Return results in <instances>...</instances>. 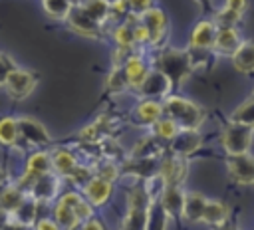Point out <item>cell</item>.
I'll use <instances>...</instances> for the list:
<instances>
[{
    "label": "cell",
    "mask_w": 254,
    "mask_h": 230,
    "mask_svg": "<svg viewBox=\"0 0 254 230\" xmlns=\"http://www.w3.org/2000/svg\"><path fill=\"white\" fill-rule=\"evenodd\" d=\"M163 113H167L169 119L175 121L179 129L198 131V127L204 121V111L196 103H192L190 99H185V97H179V95H169L165 99Z\"/></svg>",
    "instance_id": "1"
},
{
    "label": "cell",
    "mask_w": 254,
    "mask_h": 230,
    "mask_svg": "<svg viewBox=\"0 0 254 230\" xmlns=\"http://www.w3.org/2000/svg\"><path fill=\"white\" fill-rule=\"evenodd\" d=\"M157 71L171 81V87H179L192 71V56L183 50H165L157 59Z\"/></svg>",
    "instance_id": "2"
},
{
    "label": "cell",
    "mask_w": 254,
    "mask_h": 230,
    "mask_svg": "<svg viewBox=\"0 0 254 230\" xmlns=\"http://www.w3.org/2000/svg\"><path fill=\"white\" fill-rule=\"evenodd\" d=\"M252 141H254V127H246L238 123H228L220 135V143L228 153V157L248 155Z\"/></svg>",
    "instance_id": "3"
},
{
    "label": "cell",
    "mask_w": 254,
    "mask_h": 230,
    "mask_svg": "<svg viewBox=\"0 0 254 230\" xmlns=\"http://www.w3.org/2000/svg\"><path fill=\"white\" fill-rule=\"evenodd\" d=\"M149 206H151V200H149L145 188H135L129 194V208H127L121 230H145Z\"/></svg>",
    "instance_id": "4"
},
{
    "label": "cell",
    "mask_w": 254,
    "mask_h": 230,
    "mask_svg": "<svg viewBox=\"0 0 254 230\" xmlns=\"http://www.w3.org/2000/svg\"><path fill=\"white\" fill-rule=\"evenodd\" d=\"M4 87H6V91H8L12 97L24 99V97H28V95L32 93V89L36 87V75L30 73V71H26V69L14 67V69L8 73V77H6V81H4Z\"/></svg>",
    "instance_id": "5"
},
{
    "label": "cell",
    "mask_w": 254,
    "mask_h": 230,
    "mask_svg": "<svg viewBox=\"0 0 254 230\" xmlns=\"http://www.w3.org/2000/svg\"><path fill=\"white\" fill-rule=\"evenodd\" d=\"M228 176L236 184H254V157L250 155H236L226 159Z\"/></svg>",
    "instance_id": "6"
},
{
    "label": "cell",
    "mask_w": 254,
    "mask_h": 230,
    "mask_svg": "<svg viewBox=\"0 0 254 230\" xmlns=\"http://www.w3.org/2000/svg\"><path fill=\"white\" fill-rule=\"evenodd\" d=\"M187 169H189L187 159L177 157V155H169L167 159L161 161L159 174H161V178L165 180L167 186H181V182L187 176Z\"/></svg>",
    "instance_id": "7"
},
{
    "label": "cell",
    "mask_w": 254,
    "mask_h": 230,
    "mask_svg": "<svg viewBox=\"0 0 254 230\" xmlns=\"http://www.w3.org/2000/svg\"><path fill=\"white\" fill-rule=\"evenodd\" d=\"M202 143V137L198 131L192 129H179V133L175 135V139H171V155L177 157H189L190 153H194Z\"/></svg>",
    "instance_id": "8"
},
{
    "label": "cell",
    "mask_w": 254,
    "mask_h": 230,
    "mask_svg": "<svg viewBox=\"0 0 254 230\" xmlns=\"http://www.w3.org/2000/svg\"><path fill=\"white\" fill-rule=\"evenodd\" d=\"M139 22L149 32V44H159V40L167 32V16L159 8H149L143 16H139Z\"/></svg>",
    "instance_id": "9"
},
{
    "label": "cell",
    "mask_w": 254,
    "mask_h": 230,
    "mask_svg": "<svg viewBox=\"0 0 254 230\" xmlns=\"http://www.w3.org/2000/svg\"><path fill=\"white\" fill-rule=\"evenodd\" d=\"M216 32H218V28H216V24H214L212 20H200V22L192 28V34H190V48H192V50H198V52L212 50Z\"/></svg>",
    "instance_id": "10"
},
{
    "label": "cell",
    "mask_w": 254,
    "mask_h": 230,
    "mask_svg": "<svg viewBox=\"0 0 254 230\" xmlns=\"http://www.w3.org/2000/svg\"><path fill=\"white\" fill-rule=\"evenodd\" d=\"M18 133H20L22 139H26L32 145L50 143V135L44 129V125L40 121H36V119H30V117H20L18 119Z\"/></svg>",
    "instance_id": "11"
},
{
    "label": "cell",
    "mask_w": 254,
    "mask_h": 230,
    "mask_svg": "<svg viewBox=\"0 0 254 230\" xmlns=\"http://www.w3.org/2000/svg\"><path fill=\"white\" fill-rule=\"evenodd\" d=\"M242 40H240V34L236 28H222L216 32V38H214V46H212V52L218 54V56H230L240 48Z\"/></svg>",
    "instance_id": "12"
},
{
    "label": "cell",
    "mask_w": 254,
    "mask_h": 230,
    "mask_svg": "<svg viewBox=\"0 0 254 230\" xmlns=\"http://www.w3.org/2000/svg\"><path fill=\"white\" fill-rule=\"evenodd\" d=\"M244 10H246V2H242V0L226 2V4L222 6V10L216 12V16H214L212 22L216 24L218 30H222V28H234L236 22L242 18Z\"/></svg>",
    "instance_id": "13"
},
{
    "label": "cell",
    "mask_w": 254,
    "mask_h": 230,
    "mask_svg": "<svg viewBox=\"0 0 254 230\" xmlns=\"http://www.w3.org/2000/svg\"><path fill=\"white\" fill-rule=\"evenodd\" d=\"M171 89H173L171 87V81L161 71H157V69H151L149 75L145 77L143 85L139 87V91L143 95H147V97H165Z\"/></svg>",
    "instance_id": "14"
},
{
    "label": "cell",
    "mask_w": 254,
    "mask_h": 230,
    "mask_svg": "<svg viewBox=\"0 0 254 230\" xmlns=\"http://www.w3.org/2000/svg\"><path fill=\"white\" fill-rule=\"evenodd\" d=\"M58 192V178L54 174H42L34 180L32 188H30V194L34 196L36 202H46V200H52Z\"/></svg>",
    "instance_id": "15"
},
{
    "label": "cell",
    "mask_w": 254,
    "mask_h": 230,
    "mask_svg": "<svg viewBox=\"0 0 254 230\" xmlns=\"http://www.w3.org/2000/svg\"><path fill=\"white\" fill-rule=\"evenodd\" d=\"M159 204L167 212V216H183V204H185V192L181 186H167Z\"/></svg>",
    "instance_id": "16"
},
{
    "label": "cell",
    "mask_w": 254,
    "mask_h": 230,
    "mask_svg": "<svg viewBox=\"0 0 254 230\" xmlns=\"http://www.w3.org/2000/svg\"><path fill=\"white\" fill-rule=\"evenodd\" d=\"M123 71H125L127 83H129L131 87L139 89V87L143 85V81H145V77L149 75V71H151V69L147 67V63H145L141 58L133 56V58H129V59L125 61V65H123Z\"/></svg>",
    "instance_id": "17"
},
{
    "label": "cell",
    "mask_w": 254,
    "mask_h": 230,
    "mask_svg": "<svg viewBox=\"0 0 254 230\" xmlns=\"http://www.w3.org/2000/svg\"><path fill=\"white\" fill-rule=\"evenodd\" d=\"M206 200L200 192H187L185 194V204H183V216L189 222H200L202 220V212L206 206Z\"/></svg>",
    "instance_id": "18"
},
{
    "label": "cell",
    "mask_w": 254,
    "mask_h": 230,
    "mask_svg": "<svg viewBox=\"0 0 254 230\" xmlns=\"http://www.w3.org/2000/svg\"><path fill=\"white\" fill-rule=\"evenodd\" d=\"M232 65L240 73H254V42H242L232 54Z\"/></svg>",
    "instance_id": "19"
},
{
    "label": "cell",
    "mask_w": 254,
    "mask_h": 230,
    "mask_svg": "<svg viewBox=\"0 0 254 230\" xmlns=\"http://www.w3.org/2000/svg\"><path fill=\"white\" fill-rule=\"evenodd\" d=\"M83 192H85V196H87V200H89L91 206H99V204H103L109 198V194H111V182H105V180L93 176L83 186Z\"/></svg>",
    "instance_id": "20"
},
{
    "label": "cell",
    "mask_w": 254,
    "mask_h": 230,
    "mask_svg": "<svg viewBox=\"0 0 254 230\" xmlns=\"http://www.w3.org/2000/svg\"><path fill=\"white\" fill-rule=\"evenodd\" d=\"M228 220V206L220 200H206V206H204V212H202V220L204 224H210V226H220Z\"/></svg>",
    "instance_id": "21"
},
{
    "label": "cell",
    "mask_w": 254,
    "mask_h": 230,
    "mask_svg": "<svg viewBox=\"0 0 254 230\" xmlns=\"http://www.w3.org/2000/svg\"><path fill=\"white\" fill-rule=\"evenodd\" d=\"M67 22H69V26L75 30V32H79V34H83V36H95L97 34V24L95 22H91L85 14H83V10L79 8V6H73L71 8V12H69V16H67Z\"/></svg>",
    "instance_id": "22"
},
{
    "label": "cell",
    "mask_w": 254,
    "mask_h": 230,
    "mask_svg": "<svg viewBox=\"0 0 254 230\" xmlns=\"http://www.w3.org/2000/svg\"><path fill=\"white\" fill-rule=\"evenodd\" d=\"M161 113H163V103H159L155 99H145L135 109V117L145 125H155L159 121Z\"/></svg>",
    "instance_id": "23"
},
{
    "label": "cell",
    "mask_w": 254,
    "mask_h": 230,
    "mask_svg": "<svg viewBox=\"0 0 254 230\" xmlns=\"http://www.w3.org/2000/svg\"><path fill=\"white\" fill-rule=\"evenodd\" d=\"M159 159H133L129 163H125V172L129 174H137V176H155L159 174Z\"/></svg>",
    "instance_id": "24"
},
{
    "label": "cell",
    "mask_w": 254,
    "mask_h": 230,
    "mask_svg": "<svg viewBox=\"0 0 254 230\" xmlns=\"http://www.w3.org/2000/svg\"><path fill=\"white\" fill-rule=\"evenodd\" d=\"M26 202L24 194H22V188L18 186H12V188H6L2 194H0V210H4L6 214H16L22 204Z\"/></svg>",
    "instance_id": "25"
},
{
    "label": "cell",
    "mask_w": 254,
    "mask_h": 230,
    "mask_svg": "<svg viewBox=\"0 0 254 230\" xmlns=\"http://www.w3.org/2000/svg\"><path fill=\"white\" fill-rule=\"evenodd\" d=\"M52 167H54L60 174L71 176V172L77 169V161H75V157H73L69 151L58 149V151H54V155H52Z\"/></svg>",
    "instance_id": "26"
},
{
    "label": "cell",
    "mask_w": 254,
    "mask_h": 230,
    "mask_svg": "<svg viewBox=\"0 0 254 230\" xmlns=\"http://www.w3.org/2000/svg\"><path fill=\"white\" fill-rule=\"evenodd\" d=\"M60 202L67 204V206L75 212L77 220H89V216H91V212H93L91 204H89L87 200H83L77 192H65V194L60 198Z\"/></svg>",
    "instance_id": "27"
},
{
    "label": "cell",
    "mask_w": 254,
    "mask_h": 230,
    "mask_svg": "<svg viewBox=\"0 0 254 230\" xmlns=\"http://www.w3.org/2000/svg\"><path fill=\"white\" fill-rule=\"evenodd\" d=\"M230 123H238V125H246V127H254V99H246L242 101L230 115Z\"/></svg>",
    "instance_id": "28"
},
{
    "label": "cell",
    "mask_w": 254,
    "mask_h": 230,
    "mask_svg": "<svg viewBox=\"0 0 254 230\" xmlns=\"http://www.w3.org/2000/svg\"><path fill=\"white\" fill-rule=\"evenodd\" d=\"M52 171V157L46 153H34L28 159V174L32 176H42V174H50Z\"/></svg>",
    "instance_id": "29"
},
{
    "label": "cell",
    "mask_w": 254,
    "mask_h": 230,
    "mask_svg": "<svg viewBox=\"0 0 254 230\" xmlns=\"http://www.w3.org/2000/svg\"><path fill=\"white\" fill-rule=\"evenodd\" d=\"M167 222H169V216L163 210V206L159 202H151L145 230H167Z\"/></svg>",
    "instance_id": "30"
},
{
    "label": "cell",
    "mask_w": 254,
    "mask_h": 230,
    "mask_svg": "<svg viewBox=\"0 0 254 230\" xmlns=\"http://www.w3.org/2000/svg\"><path fill=\"white\" fill-rule=\"evenodd\" d=\"M79 8H81L83 14H85L91 22H95L97 26H99V24L109 16V12H111V10H109L111 6H109L107 2H85V4H81Z\"/></svg>",
    "instance_id": "31"
},
{
    "label": "cell",
    "mask_w": 254,
    "mask_h": 230,
    "mask_svg": "<svg viewBox=\"0 0 254 230\" xmlns=\"http://www.w3.org/2000/svg\"><path fill=\"white\" fill-rule=\"evenodd\" d=\"M56 224H60V226H64L65 230H73L77 224H79V220H77V216H75V212L67 206V204H64V202H58V206H56Z\"/></svg>",
    "instance_id": "32"
},
{
    "label": "cell",
    "mask_w": 254,
    "mask_h": 230,
    "mask_svg": "<svg viewBox=\"0 0 254 230\" xmlns=\"http://www.w3.org/2000/svg\"><path fill=\"white\" fill-rule=\"evenodd\" d=\"M18 137H20V133H18V119H12V117L0 119V143L2 145H14Z\"/></svg>",
    "instance_id": "33"
},
{
    "label": "cell",
    "mask_w": 254,
    "mask_h": 230,
    "mask_svg": "<svg viewBox=\"0 0 254 230\" xmlns=\"http://www.w3.org/2000/svg\"><path fill=\"white\" fill-rule=\"evenodd\" d=\"M42 6H44V10H46L48 16L58 18V20H62V18L67 20V16H69V12H71V8H73V4L67 2V0H48V2H44Z\"/></svg>",
    "instance_id": "34"
},
{
    "label": "cell",
    "mask_w": 254,
    "mask_h": 230,
    "mask_svg": "<svg viewBox=\"0 0 254 230\" xmlns=\"http://www.w3.org/2000/svg\"><path fill=\"white\" fill-rule=\"evenodd\" d=\"M153 127H155V137L161 139V141H171V139H175V135L179 133L177 123L171 121L169 117H167V119H159Z\"/></svg>",
    "instance_id": "35"
},
{
    "label": "cell",
    "mask_w": 254,
    "mask_h": 230,
    "mask_svg": "<svg viewBox=\"0 0 254 230\" xmlns=\"http://www.w3.org/2000/svg\"><path fill=\"white\" fill-rule=\"evenodd\" d=\"M127 85H129V83H127V77H125L123 67H115V69L109 73V77H107V89H109V91H123Z\"/></svg>",
    "instance_id": "36"
},
{
    "label": "cell",
    "mask_w": 254,
    "mask_h": 230,
    "mask_svg": "<svg viewBox=\"0 0 254 230\" xmlns=\"http://www.w3.org/2000/svg\"><path fill=\"white\" fill-rule=\"evenodd\" d=\"M113 36H115V42L123 48V50H127L133 42H135V38H133V26H119L115 32H113Z\"/></svg>",
    "instance_id": "37"
},
{
    "label": "cell",
    "mask_w": 254,
    "mask_h": 230,
    "mask_svg": "<svg viewBox=\"0 0 254 230\" xmlns=\"http://www.w3.org/2000/svg\"><path fill=\"white\" fill-rule=\"evenodd\" d=\"M117 174H119V171H117V167H115V165H111V163L101 165V167H99V171H97V172H93V176H97V178H101V180H105V182H111Z\"/></svg>",
    "instance_id": "38"
},
{
    "label": "cell",
    "mask_w": 254,
    "mask_h": 230,
    "mask_svg": "<svg viewBox=\"0 0 254 230\" xmlns=\"http://www.w3.org/2000/svg\"><path fill=\"white\" fill-rule=\"evenodd\" d=\"M73 182H79V184H87L91 178H93V172L89 171V169H85V167H77L73 172H71V176H69Z\"/></svg>",
    "instance_id": "39"
},
{
    "label": "cell",
    "mask_w": 254,
    "mask_h": 230,
    "mask_svg": "<svg viewBox=\"0 0 254 230\" xmlns=\"http://www.w3.org/2000/svg\"><path fill=\"white\" fill-rule=\"evenodd\" d=\"M14 67H12V61L8 59V56H4V54H0V83L4 85V81H6V77H8V73L12 71Z\"/></svg>",
    "instance_id": "40"
},
{
    "label": "cell",
    "mask_w": 254,
    "mask_h": 230,
    "mask_svg": "<svg viewBox=\"0 0 254 230\" xmlns=\"http://www.w3.org/2000/svg\"><path fill=\"white\" fill-rule=\"evenodd\" d=\"M36 230H60V226L56 224V220L44 218V220H40V222L36 224Z\"/></svg>",
    "instance_id": "41"
},
{
    "label": "cell",
    "mask_w": 254,
    "mask_h": 230,
    "mask_svg": "<svg viewBox=\"0 0 254 230\" xmlns=\"http://www.w3.org/2000/svg\"><path fill=\"white\" fill-rule=\"evenodd\" d=\"M81 230H103V224H101L99 220H95V218H89V220L83 224Z\"/></svg>",
    "instance_id": "42"
},
{
    "label": "cell",
    "mask_w": 254,
    "mask_h": 230,
    "mask_svg": "<svg viewBox=\"0 0 254 230\" xmlns=\"http://www.w3.org/2000/svg\"><path fill=\"white\" fill-rule=\"evenodd\" d=\"M2 230H30V226L20 224V222H10V224H6Z\"/></svg>",
    "instance_id": "43"
},
{
    "label": "cell",
    "mask_w": 254,
    "mask_h": 230,
    "mask_svg": "<svg viewBox=\"0 0 254 230\" xmlns=\"http://www.w3.org/2000/svg\"><path fill=\"white\" fill-rule=\"evenodd\" d=\"M6 224H10V214H6L4 210H0V230H2Z\"/></svg>",
    "instance_id": "44"
},
{
    "label": "cell",
    "mask_w": 254,
    "mask_h": 230,
    "mask_svg": "<svg viewBox=\"0 0 254 230\" xmlns=\"http://www.w3.org/2000/svg\"><path fill=\"white\" fill-rule=\"evenodd\" d=\"M214 230H236V226H234L232 222H228V220H226L224 224H220V226H216Z\"/></svg>",
    "instance_id": "45"
},
{
    "label": "cell",
    "mask_w": 254,
    "mask_h": 230,
    "mask_svg": "<svg viewBox=\"0 0 254 230\" xmlns=\"http://www.w3.org/2000/svg\"><path fill=\"white\" fill-rule=\"evenodd\" d=\"M4 178H6V174H4V171L0 169V186H2V182H4Z\"/></svg>",
    "instance_id": "46"
},
{
    "label": "cell",
    "mask_w": 254,
    "mask_h": 230,
    "mask_svg": "<svg viewBox=\"0 0 254 230\" xmlns=\"http://www.w3.org/2000/svg\"><path fill=\"white\" fill-rule=\"evenodd\" d=\"M252 99H254V91H252Z\"/></svg>",
    "instance_id": "47"
}]
</instances>
